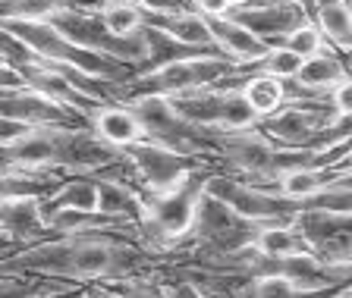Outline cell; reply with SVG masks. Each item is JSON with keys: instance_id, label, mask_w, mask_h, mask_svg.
<instances>
[{"instance_id": "1", "label": "cell", "mask_w": 352, "mask_h": 298, "mask_svg": "<svg viewBox=\"0 0 352 298\" xmlns=\"http://www.w3.org/2000/svg\"><path fill=\"white\" fill-rule=\"evenodd\" d=\"M145 264V251L126 242L123 236L110 229H88L25 245L22 251L3 257V273L123 286L139 277Z\"/></svg>"}, {"instance_id": "2", "label": "cell", "mask_w": 352, "mask_h": 298, "mask_svg": "<svg viewBox=\"0 0 352 298\" xmlns=\"http://www.w3.org/2000/svg\"><path fill=\"white\" fill-rule=\"evenodd\" d=\"M205 179L208 170H201L167 192H142L135 229L151 251H173L179 245H189L198 201L205 195Z\"/></svg>"}, {"instance_id": "3", "label": "cell", "mask_w": 352, "mask_h": 298, "mask_svg": "<svg viewBox=\"0 0 352 298\" xmlns=\"http://www.w3.org/2000/svg\"><path fill=\"white\" fill-rule=\"evenodd\" d=\"M239 66L220 51H195L183 57L164 60L142 69L135 85L139 91H161V95H183L201 85H217L220 79L233 76Z\"/></svg>"}, {"instance_id": "4", "label": "cell", "mask_w": 352, "mask_h": 298, "mask_svg": "<svg viewBox=\"0 0 352 298\" xmlns=\"http://www.w3.org/2000/svg\"><path fill=\"white\" fill-rule=\"evenodd\" d=\"M123 163L129 170V176L139 182L142 192H167L179 182H186L189 176L201 173L205 157L186 154L173 145H164L157 139H145L139 145H132L123 151Z\"/></svg>"}, {"instance_id": "5", "label": "cell", "mask_w": 352, "mask_h": 298, "mask_svg": "<svg viewBox=\"0 0 352 298\" xmlns=\"http://www.w3.org/2000/svg\"><path fill=\"white\" fill-rule=\"evenodd\" d=\"M205 189L211 192L214 198L227 201L236 214L255 220V223L293 220L296 211L302 207L299 201H289V198H283L277 189H271V185H258V182L242 179V176L230 173V170H227V173H211V170H208Z\"/></svg>"}, {"instance_id": "6", "label": "cell", "mask_w": 352, "mask_h": 298, "mask_svg": "<svg viewBox=\"0 0 352 298\" xmlns=\"http://www.w3.org/2000/svg\"><path fill=\"white\" fill-rule=\"evenodd\" d=\"M296 226L305 236L308 248L333 267L352 270V211H324V207H299Z\"/></svg>"}, {"instance_id": "7", "label": "cell", "mask_w": 352, "mask_h": 298, "mask_svg": "<svg viewBox=\"0 0 352 298\" xmlns=\"http://www.w3.org/2000/svg\"><path fill=\"white\" fill-rule=\"evenodd\" d=\"M333 117L337 113H333L327 98H321V101H289L274 117L261 119V129L280 145L315 148L318 151V141L324 139V132L333 123Z\"/></svg>"}, {"instance_id": "8", "label": "cell", "mask_w": 352, "mask_h": 298, "mask_svg": "<svg viewBox=\"0 0 352 298\" xmlns=\"http://www.w3.org/2000/svg\"><path fill=\"white\" fill-rule=\"evenodd\" d=\"M230 16H236L242 25H249L255 35L267 38L271 44H283V38L299 29L311 16V10L299 0H252V3L233 7Z\"/></svg>"}, {"instance_id": "9", "label": "cell", "mask_w": 352, "mask_h": 298, "mask_svg": "<svg viewBox=\"0 0 352 298\" xmlns=\"http://www.w3.org/2000/svg\"><path fill=\"white\" fill-rule=\"evenodd\" d=\"M0 226H3V242H10V245L25 248L35 245V242L54 239V229L44 220V195L3 198Z\"/></svg>"}, {"instance_id": "10", "label": "cell", "mask_w": 352, "mask_h": 298, "mask_svg": "<svg viewBox=\"0 0 352 298\" xmlns=\"http://www.w3.org/2000/svg\"><path fill=\"white\" fill-rule=\"evenodd\" d=\"M3 117L19 119V123H29V126H66L73 119H79L69 107H63L60 101H54L44 91L29 85L3 88Z\"/></svg>"}, {"instance_id": "11", "label": "cell", "mask_w": 352, "mask_h": 298, "mask_svg": "<svg viewBox=\"0 0 352 298\" xmlns=\"http://www.w3.org/2000/svg\"><path fill=\"white\" fill-rule=\"evenodd\" d=\"M148 29H157L167 35L170 41L183 44V47H195V51H217L208 25V16L198 13L192 7H173V10H145Z\"/></svg>"}, {"instance_id": "12", "label": "cell", "mask_w": 352, "mask_h": 298, "mask_svg": "<svg viewBox=\"0 0 352 298\" xmlns=\"http://www.w3.org/2000/svg\"><path fill=\"white\" fill-rule=\"evenodd\" d=\"M346 76H349V69H346V63L340 60L337 47H330V51L318 54V57H308L305 63H302L299 76H296L293 82H286V85H289V101H321Z\"/></svg>"}, {"instance_id": "13", "label": "cell", "mask_w": 352, "mask_h": 298, "mask_svg": "<svg viewBox=\"0 0 352 298\" xmlns=\"http://www.w3.org/2000/svg\"><path fill=\"white\" fill-rule=\"evenodd\" d=\"M208 25H211V35H214V44H217L220 54H227L236 66H255L264 54L271 51V41L242 25L236 16L223 13V16H208Z\"/></svg>"}, {"instance_id": "14", "label": "cell", "mask_w": 352, "mask_h": 298, "mask_svg": "<svg viewBox=\"0 0 352 298\" xmlns=\"http://www.w3.org/2000/svg\"><path fill=\"white\" fill-rule=\"evenodd\" d=\"M85 123L91 126L107 145L117 148V151H126V148L139 145V141L148 139L145 123H142V117L129 107V104L123 107V104H104L101 101L91 107Z\"/></svg>"}, {"instance_id": "15", "label": "cell", "mask_w": 352, "mask_h": 298, "mask_svg": "<svg viewBox=\"0 0 352 298\" xmlns=\"http://www.w3.org/2000/svg\"><path fill=\"white\" fill-rule=\"evenodd\" d=\"M220 95H223L220 85H201L192 88V91H183V95H170V104L189 126L208 132L220 129Z\"/></svg>"}, {"instance_id": "16", "label": "cell", "mask_w": 352, "mask_h": 298, "mask_svg": "<svg viewBox=\"0 0 352 298\" xmlns=\"http://www.w3.org/2000/svg\"><path fill=\"white\" fill-rule=\"evenodd\" d=\"M330 179H333V170H330L324 160H318V163H302V167L283 170L271 189H277L280 195L289 198V201L302 204L311 195H318L324 185H330Z\"/></svg>"}, {"instance_id": "17", "label": "cell", "mask_w": 352, "mask_h": 298, "mask_svg": "<svg viewBox=\"0 0 352 298\" xmlns=\"http://www.w3.org/2000/svg\"><path fill=\"white\" fill-rule=\"evenodd\" d=\"M311 19L321 25L330 47L352 54V0H318L311 7Z\"/></svg>"}, {"instance_id": "18", "label": "cell", "mask_w": 352, "mask_h": 298, "mask_svg": "<svg viewBox=\"0 0 352 298\" xmlns=\"http://www.w3.org/2000/svg\"><path fill=\"white\" fill-rule=\"evenodd\" d=\"M255 248L264 257L280 261V257L289 255H302V251H311L305 242V236L299 233L296 220H274V223H261L255 236Z\"/></svg>"}, {"instance_id": "19", "label": "cell", "mask_w": 352, "mask_h": 298, "mask_svg": "<svg viewBox=\"0 0 352 298\" xmlns=\"http://www.w3.org/2000/svg\"><path fill=\"white\" fill-rule=\"evenodd\" d=\"M126 179H129V176H126ZM126 179H113V176H107V173H98V182H101V214L120 220V223L135 226L142 192H135Z\"/></svg>"}, {"instance_id": "20", "label": "cell", "mask_w": 352, "mask_h": 298, "mask_svg": "<svg viewBox=\"0 0 352 298\" xmlns=\"http://www.w3.org/2000/svg\"><path fill=\"white\" fill-rule=\"evenodd\" d=\"M242 91H245V98L252 101V107L261 113V119L274 117L277 110H283L286 104H289V85H286L283 79H277V76L258 73V69L242 82Z\"/></svg>"}, {"instance_id": "21", "label": "cell", "mask_w": 352, "mask_h": 298, "mask_svg": "<svg viewBox=\"0 0 352 298\" xmlns=\"http://www.w3.org/2000/svg\"><path fill=\"white\" fill-rule=\"evenodd\" d=\"M95 13L101 16V22L107 25L110 35L129 38L148 29L145 7L139 0H107V3H95Z\"/></svg>"}, {"instance_id": "22", "label": "cell", "mask_w": 352, "mask_h": 298, "mask_svg": "<svg viewBox=\"0 0 352 298\" xmlns=\"http://www.w3.org/2000/svg\"><path fill=\"white\" fill-rule=\"evenodd\" d=\"M44 198L51 204H69V207L101 214V182H98V176H88V173L63 179L51 195H44Z\"/></svg>"}, {"instance_id": "23", "label": "cell", "mask_w": 352, "mask_h": 298, "mask_svg": "<svg viewBox=\"0 0 352 298\" xmlns=\"http://www.w3.org/2000/svg\"><path fill=\"white\" fill-rule=\"evenodd\" d=\"M255 126H261V113L252 107L242 85H223V95H220V129L239 132V129H255Z\"/></svg>"}, {"instance_id": "24", "label": "cell", "mask_w": 352, "mask_h": 298, "mask_svg": "<svg viewBox=\"0 0 352 298\" xmlns=\"http://www.w3.org/2000/svg\"><path fill=\"white\" fill-rule=\"evenodd\" d=\"M302 63H305V57L296 54L293 47H286V44H271V51L264 54L252 69L267 73V76H277V79H283V82H293L296 76H299Z\"/></svg>"}, {"instance_id": "25", "label": "cell", "mask_w": 352, "mask_h": 298, "mask_svg": "<svg viewBox=\"0 0 352 298\" xmlns=\"http://www.w3.org/2000/svg\"><path fill=\"white\" fill-rule=\"evenodd\" d=\"M76 0H3V19H35L51 22L66 7H73Z\"/></svg>"}, {"instance_id": "26", "label": "cell", "mask_w": 352, "mask_h": 298, "mask_svg": "<svg viewBox=\"0 0 352 298\" xmlns=\"http://www.w3.org/2000/svg\"><path fill=\"white\" fill-rule=\"evenodd\" d=\"M283 44H286V47H293L296 54H302L305 60H308V57H318V54H324V51H330V41L324 38L321 25H318L311 16L302 22L299 29L289 32V35L283 38Z\"/></svg>"}, {"instance_id": "27", "label": "cell", "mask_w": 352, "mask_h": 298, "mask_svg": "<svg viewBox=\"0 0 352 298\" xmlns=\"http://www.w3.org/2000/svg\"><path fill=\"white\" fill-rule=\"evenodd\" d=\"M327 101H330V107H333L337 117H352V73L330 91Z\"/></svg>"}, {"instance_id": "28", "label": "cell", "mask_w": 352, "mask_h": 298, "mask_svg": "<svg viewBox=\"0 0 352 298\" xmlns=\"http://www.w3.org/2000/svg\"><path fill=\"white\" fill-rule=\"evenodd\" d=\"M333 182H337V185H343V189H349V192H352V170H349V173H333Z\"/></svg>"}, {"instance_id": "29", "label": "cell", "mask_w": 352, "mask_h": 298, "mask_svg": "<svg viewBox=\"0 0 352 298\" xmlns=\"http://www.w3.org/2000/svg\"><path fill=\"white\" fill-rule=\"evenodd\" d=\"M230 3H233V7H242V3H252V0H230Z\"/></svg>"}, {"instance_id": "30", "label": "cell", "mask_w": 352, "mask_h": 298, "mask_svg": "<svg viewBox=\"0 0 352 298\" xmlns=\"http://www.w3.org/2000/svg\"><path fill=\"white\" fill-rule=\"evenodd\" d=\"M299 3H305V7L311 10V7H315V3H318V0H299Z\"/></svg>"}, {"instance_id": "31", "label": "cell", "mask_w": 352, "mask_h": 298, "mask_svg": "<svg viewBox=\"0 0 352 298\" xmlns=\"http://www.w3.org/2000/svg\"><path fill=\"white\" fill-rule=\"evenodd\" d=\"M98 3H107V0H98Z\"/></svg>"}]
</instances>
